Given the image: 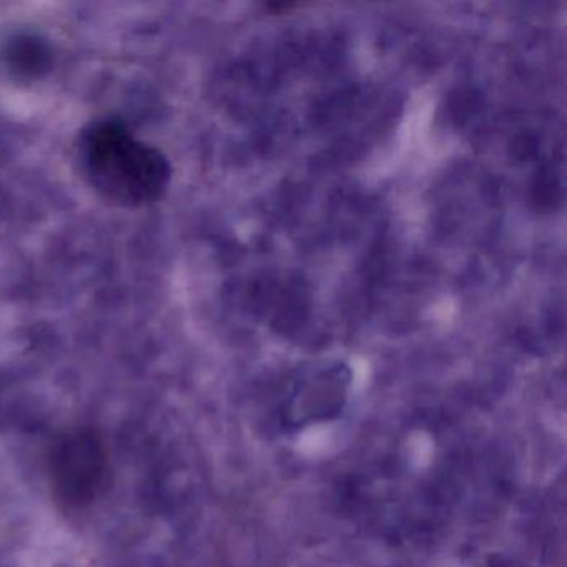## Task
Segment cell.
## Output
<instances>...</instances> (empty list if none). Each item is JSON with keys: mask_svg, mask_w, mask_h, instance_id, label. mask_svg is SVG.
Here are the masks:
<instances>
[{"mask_svg": "<svg viewBox=\"0 0 567 567\" xmlns=\"http://www.w3.org/2000/svg\"><path fill=\"white\" fill-rule=\"evenodd\" d=\"M75 151L85 182L117 207L154 204L171 185L172 167L165 155L138 141L122 122L87 125L79 135Z\"/></svg>", "mask_w": 567, "mask_h": 567, "instance_id": "cell-1", "label": "cell"}, {"mask_svg": "<svg viewBox=\"0 0 567 567\" xmlns=\"http://www.w3.org/2000/svg\"><path fill=\"white\" fill-rule=\"evenodd\" d=\"M48 464L54 494L65 506L94 503L107 484V446L92 427H72L59 434L49 451Z\"/></svg>", "mask_w": 567, "mask_h": 567, "instance_id": "cell-2", "label": "cell"}, {"mask_svg": "<svg viewBox=\"0 0 567 567\" xmlns=\"http://www.w3.org/2000/svg\"><path fill=\"white\" fill-rule=\"evenodd\" d=\"M21 44H14L11 49H9V58H11V64L18 65L19 71L29 72L31 74L32 71L39 68V65L44 64V49L41 45L34 44V42H29L31 39H22Z\"/></svg>", "mask_w": 567, "mask_h": 567, "instance_id": "cell-3", "label": "cell"}]
</instances>
